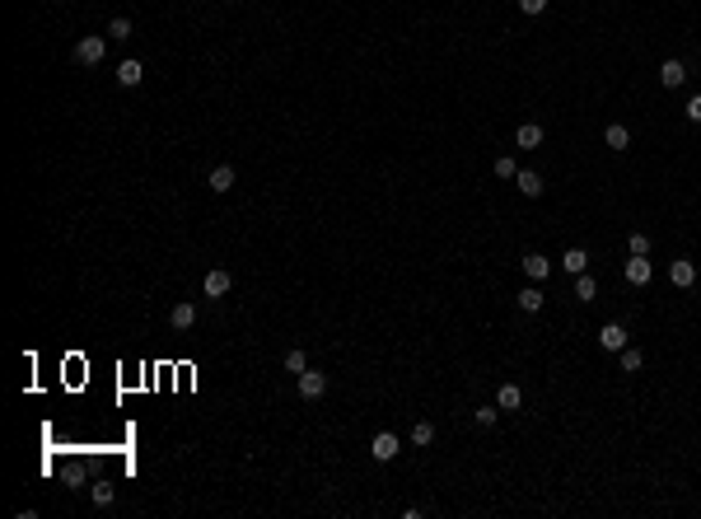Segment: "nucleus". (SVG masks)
<instances>
[{
  "label": "nucleus",
  "mask_w": 701,
  "mask_h": 519,
  "mask_svg": "<svg viewBox=\"0 0 701 519\" xmlns=\"http://www.w3.org/2000/svg\"><path fill=\"white\" fill-rule=\"evenodd\" d=\"M108 43H112V38H103V33L79 38V43H75V61H79V66H99V61L108 56Z\"/></svg>",
  "instance_id": "1"
},
{
  "label": "nucleus",
  "mask_w": 701,
  "mask_h": 519,
  "mask_svg": "<svg viewBox=\"0 0 701 519\" xmlns=\"http://www.w3.org/2000/svg\"><path fill=\"white\" fill-rule=\"evenodd\" d=\"M397 449H402V440H397L393 431H379V435H374V444H369V454H374L379 463H389V459H397Z\"/></svg>",
  "instance_id": "2"
},
{
  "label": "nucleus",
  "mask_w": 701,
  "mask_h": 519,
  "mask_svg": "<svg viewBox=\"0 0 701 519\" xmlns=\"http://www.w3.org/2000/svg\"><path fill=\"white\" fill-rule=\"evenodd\" d=\"M299 393H304L309 402L323 398V393H328V374H323V370H304V374H299Z\"/></svg>",
  "instance_id": "3"
},
{
  "label": "nucleus",
  "mask_w": 701,
  "mask_h": 519,
  "mask_svg": "<svg viewBox=\"0 0 701 519\" xmlns=\"http://www.w3.org/2000/svg\"><path fill=\"white\" fill-rule=\"evenodd\" d=\"M201 290H206L210 300H220V295H230V290H234V276L215 267V271H206V281H201Z\"/></svg>",
  "instance_id": "4"
},
{
  "label": "nucleus",
  "mask_w": 701,
  "mask_h": 519,
  "mask_svg": "<svg viewBox=\"0 0 701 519\" xmlns=\"http://www.w3.org/2000/svg\"><path fill=\"white\" fill-rule=\"evenodd\" d=\"M495 407H500V412H519V407H524V389H519V384H500V389H495Z\"/></svg>",
  "instance_id": "5"
},
{
  "label": "nucleus",
  "mask_w": 701,
  "mask_h": 519,
  "mask_svg": "<svg viewBox=\"0 0 701 519\" xmlns=\"http://www.w3.org/2000/svg\"><path fill=\"white\" fill-rule=\"evenodd\" d=\"M598 346H603V351H622V346H626V328H622V323H603Z\"/></svg>",
  "instance_id": "6"
},
{
  "label": "nucleus",
  "mask_w": 701,
  "mask_h": 519,
  "mask_svg": "<svg viewBox=\"0 0 701 519\" xmlns=\"http://www.w3.org/2000/svg\"><path fill=\"white\" fill-rule=\"evenodd\" d=\"M669 281H674L678 290H687V286H692V281H697V267H692V262H687V258H678L674 267H669Z\"/></svg>",
  "instance_id": "7"
},
{
  "label": "nucleus",
  "mask_w": 701,
  "mask_h": 519,
  "mask_svg": "<svg viewBox=\"0 0 701 519\" xmlns=\"http://www.w3.org/2000/svg\"><path fill=\"white\" fill-rule=\"evenodd\" d=\"M515 145H519V150H538V145H543V127H538V122H524V127L515 131Z\"/></svg>",
  "instance_id": "8"
},
{
  "label": "nucleus",
  "mask_w": 701,
  "mask_h": 519,
  "mask_svg": "<svg viewBox=\"0 0 701 519\" xmlns=\"http://www.w3.org/2000/svg\"><path fill=\"white\" fill-rule=\"evenodd\" d=\"M524 276H528V281H547V276H552V262H547L543 253H528V258H524Z\"/></svg>",
  "instance_id": "9"
},
{
  "label": "nucleus",
  "mask_w": 701,
  "mask_h": 519,
  "mask_svg": "<svg viewBox=\"0 0 701 519\" xmlns=\"http://www.w3.org/2000/svg\"><path fill=\"white\" fill-rule=\"evenodd\" d=\"M515 187H519L524 197H543V173H533V169H519V173H515Z\"/></svg>",
  "instance_id": "10"
},
{
  "label": "nucleus",
  "mask_w": 701,
  "mask_h": 519,
  "mask_svg": "<svg viewBox=\"0 0 701 519\" xmlns=\"http://www.w3.org/2000/svg\"><path fill=\"white\" fill-rule=\"evenodd\" d=\"M682 80H687V66H682V61H664V66H659V84H664V89H678Z\"/></svg>",
  "instance_id": "11"
},
{
  "label": "nucleus",
  "mask_w": 701,
  "mask_h": 519,
  "mask_svg": "<svg viewBox=\"0 0 701 519\" xmlns=\"http://www.w3.org/2000/svg\"><path fill=\"white\" fill-rule=\"evenodd\" d=\"M169 323H173L178 333H187V328L197 323V304H187V300H178V304H173V313H169Z\"/></svg>",
  "instance_id": "12"
},
{
  "label": "nucleus",
  "mask_w": 701,
  "mask_h": 519,
  "mask_svg": "<svg viewBox=\"0 0 701 519\" xmlns=\"http://www.w3.org/2000/svg\"><path fill=\"white\" fill-rule=\"evenodd\" d=\"M210 187H215V192H230V187H234V182H238V173H234V164H215V169H210Z\"/></svg>",
  "instance_id": "13"
},
{
  "label": "nucleus",
  "mask_w": 701,
  "mask_h": 519,
  "mask_svg": "<svg viewBox=\"0 0 701 519\" xmlns=\"http://www.w3.org/2000/svg\"><path fill=\"white\" fill-rule=\"evenodd\" d=\"M650 276H654V267H650L645 258H631V262H626V281H631V286H650Z\"/></svg>",
  "instance_id": "14"
},
{
  "label": "nucleus",
  "mask_w": 701,
  "mask_h": 519,
  "mask_svg": "<svg viewBox=\"0 0 701 519\" xmlns=\"http://www.w3.org/2000/svg\"><path fill=\"white\" fill-rule=\"evenodd\" d=\"M140 75H145V71H140V61H136V56L117 66V84H122V89H136V84H140Z\"/></svg>",
  "instance_id": "15"
},
{
  "label": "nucleus",
  "mask_w": 701,
  "mask_h": 519,
  "mask_svg": "<svg viewBox=\"0 0 701 519\" xmlns=\"http://www.w3.org/2000/svg\"><path fill=\"white\" fill-rule=\"evenodd\" d=\"M515 300H519V309H524V313H538V309H543V290H538V281H533V286H524Z\"/></svg>",
  "instance_id": "16"
},
{
  "label": "nucleus",
  "mask_w": 701,
  "mask_h": 519,
  "mask_svg": "<svg viewBox=\"0 0 701 519\" xmlns=\"http://www.w3.org/2000/svg\"><path fill=\"white\" fill-rule=\"evenodd\" d=\"M561 267H566L571 276H580V271H589V253H585V248H566V258H561Z\"/></svg>",
  "instance_id": "17"
},
{
  "label": "nucleus",
  "mask_w": 701,
  "mask_h": 519,
  "mask_svg": "<svg viewBox=\"0 0 701 519\" xmlns=\"http://www.w3.org/2000/svg\"><path fill=\"white\" fill-rule=\"evenodd\" d=\"M603 141H608V150H626V145H631V131H626L622 122H613V127L603 131Z\"/></svg>",
  "instance_id": "18"
},
{
  "label": "nucleus",
  "mask_w": 701,
  "mask_h": 519,
  "mask_svg": "<svg viewBox=\"0 0 701 519\" xmlns=\"http://www.w3.org/2000/svg\"><path fill=\"white\" fill-rule=\"evenodd\" d=\"M617 356H622V374H636V370H641V365H645V356H641V351H636V346H622V351H617Z\"/></svg>",
  "instance_id": "19"
},
{
  "label": "nucleus",
  "mask_w": 701,
  "mask_h": 519,
  "mask_svg": "<svg viewBox=\"0 0 701 519\" xmlns=\"http://www.w3.org/2000/svg\"><path fill=\"white\" fill-rule=\"evenodd\" d=\"M575 295H580V300H594V295H598V281L589 276V271H580V276H575Z\"/></svg>",
  "instance_id": "20"
},
{
  "label": "nucleus",
  "mask_w": 701,
  "mask_h": 519,
  "mask_svg": "<svg viewBox=\"0 0 701 519\" xmlns=\"http://www.w3.org/2000/svg\"><path fill=\"white\" fill-rule=\"evenodd\" d=\"M108 38H112V43H127V38H131V19H127V14H117V19L108 24Z\"/></svg>",
  "instance_id": "21"
},
{
  "label": "nucleus",
  "mask_w": 701,
  "mask_h": 519,
  "mask_svg": "<svg viewBox=\"0 0 701 519\" xmlns=\"http://www.w3.org/2000/svg\"><path fill=\"white\" fill-rule=\"evenodd\" d=\"M286 370H290V374H304V370H309V356H304L299 346H290V351H286Z\"/></svg>",
  "instance_id": "22"
},
{
  "label": "nucleus",
  "mask_w": 701,
  "mask_h": 519,
  "mask_svg": "<svg viewBox=\"0 0 701 519\" xmlns=\"http://www.w3.org/2000/svg\"><path fill=\"white\" fill-rule=\"evenodd\" d=\"M412 444H421V449L435 444V426H430V421H416V426H412Z\"/></svg>",
  "instance_id": "23"
},
{
  "label": "nucleus",
  "mask_w": 701,
  "mask_h": 519,
  "mask_svg": "<svg viewBox=\"0 0 701 519\" xmlns=\"http://www.w3.org/2000/svg\"><path fill=\"white\" fill-rule=\"evenodd\" d=\"M626 248H631V258H645V253H650V234H631Z\"/></svg>",
  "instance_id": "24"
},
{
  "label": "nucleus",
  "mask_w": 701,
  "mask_h": 519,
  "mask_svg": "<svg viewBox=\"0 0 701 519\" xmlns=\"http://www.w3.org/2000/svg\"><path fill=\"white\" fill-rule=\"evenodd\" d=\"M89 496H94V505H99V510H108V505H112V496H117V492H112L108 482H99V487H94V492H89Z\"/></svg>",
  "instance_id": "25"
},
{
  "label": "nucleus",
  "mask_w": 701,
  "mask_h": 519,
  "mask_svg": "<svg viewBox=\"0 0 701 519\" xmlns=\"http://www.w3.org/2000/svg\"><path fill=\"white\" fill-rule=\"evenodd\" d=\"M472 416H477V426H482V431H491V426H495V416H500V407H477Z\"/></svg>",
  "instance_id": "26"
},
{
  "label": "nucleus",
  "mask_w": 701,
  "mask_h": 519,
  "mask_svg": "<svg viewBox=\"0 0 701 519\" xmlns=\"http://www.w3.org/2000/svg\"><path fill=\"white\" fill-rule=\"evenodd\" d=\"M515 173H519V169H515V159H510V155L495 159V178H515Z\"/></svg>",
  "instance_id": "27"
},
{
  "label": "nucleus",
  "mask_w": 701,
  "mask_h": 519,
  "mask_svg": "<svg viewBox=\"0 0 701 519\" xmlns=\"http://www.w3.org/2000/svg\"><path fill=\"white\" fill-rule=\"evenodd\" d=\"M682 112H687V122H697V127H701V94H692V99H687V108H682Z\"/></svg>",
  "instance_id": "28"
},
{
  "label": "nucleus",
  "mask_w": 701,
  "mask_h": 519,
  "mask_svg": "<svg viewBox=\"0 0 701 519\" xmlns=\"http://www.w3.org/2000/svg\"><path fill=\"white\" fill-rule=\"evenodd\" d=\"M519 10H524V14H543L547 0H519Z\"/></svg>",
  "instance_id": "29"
}]
</instances>
